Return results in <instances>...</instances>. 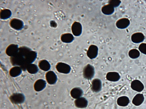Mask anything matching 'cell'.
<instances>
[{
	"mask_svg": "<svg viewBox=\"0 0 146 109\" xmlns=\"http://www.w3.org/2000/svg\"><path fill=\"white\" fill-rule=\"evenodd\" d=\"M95 73L94 67L90 64L87 65L83 69V77L87 79L91 80L94 77Z\"/></svg>",
	"mask_w": 146,
	"mask_h": 109,
	"instance_id": "6da1fadb",
	"label": "cell"
},
{
	"mask_svg": "<svg viewBox=\"0 0 146 109\" xmlns=\"http://www.w3.org/2000/svg\"><path fill=\"white\" fill-rule=\"evenodd\" d=\"M56 68L59 72L65 74H69L71 70V68L69 65L62 62L58 63Z\"/></svg>",
	"mask_w": 146,
	"mask_h": 109,
	"instance_id": "7a4b0ae2",
	"label": "cell"
},
{
	"mask_svg": "<svg viewBox=\"0 0 146 109\" xmlns=\"http://www.w3.org/2000/svg\"><path fill=\"white\" fill-rule=\"evenodd\" d=\"M10 100L15 104H20L25 101V97L24 95L20 93H16L11 95L10 98Z\"/></svg>",
	"mask_w": 146,
	"mask_h": 109,
	"instance_id": "3957f363",
	"label": "cell"
},
{
	"mask_svg": "<svg viewBox=\"0 0 146 109\" xmlns=\"http://www.w3.org/2000/svg\"><path fill=\"white\" fill-rule=\"evenodd\" d=\"M72 33L75 36L80 35L82 32V28L81 24L79 22H75L71 26Z\"/></svg>",
	"mask_w": 146,
	"mask_h": 109,
	"instance_id": "277c9868",
	"label": "cell"
},
{
	"mask_svg": "<svg viewBox=\"0 0 146 109\" xmlns=\"http://www.w3.org/2000/svg\"><path fill=\"white\" fill-rule=\"evenodd\" d=\"M98 48L96 45H90L87 51V54L88 57L90 59L96 58L98 53Z\"/></svg>",
	"mask_w": 146,
	"mask_h": 109,
	"instance_id": "5b68a950",
	"label": "cell"
},
{
	"mask_svg": "<svg viewBox=\"0 0 146 109\" xmlns=\"http://www.w3.org/2000/svg\"><path fill=\"white\" fill-rule=\"evenodd\" d=\"M10 26L17 30H21L24 27V23L20 20L17 18L11 19L9 22Z\"/></svg>",
	"mask_w": 146,
	"mask_h": 109,
	"instance_id": "8992f818",
	"label": "cell"
},
{
	"mask_svg": "<svg viewBox=\"0 0 146 109\" xmlns=\"http://www.w3.org/2000/svg\"><path fill=\"white\" fill-rule=\"evenodd\" d=\"M19 49V48L17 45L12 44L7 47L6 53L8 56L11 57L14 56L18 53Z\"/></svg>",
	"mask_w": 146,
	"mask_h": 109,
	"instance_id": "52a82bcc",
	"label": "cell"
},
{
	"mask_svg": "<svg viewBox=\"0 0 146 109\" xmlns=\"http://www.w3.org/2000/svg\"><path fill=\"white\" fill-rule=\"evenodd\" d=\"M102 87L101 81L98 79H94L92 82L91 89L95 93L100 92L102 90Z\"/></svg>",
	"mask_w": 146,
	"mask_h": 109,
	"instance_id": "ba28073f",
	"label": "cell"
},
{
	"mask_svg": "<svg viewBox=\"0 0 146 109\" xmlns=\"http://www.w3.org/2000/svg\"><path fill=\"white\" fill-rule=\"evenodd\" d=\"M130 22L127 18H123L118 20L116 22V25L117 28L123 29L127 28L129 25Z\"/></svg>",
	"mask_w": 146,
	"mask_h": 109,
	"instance_id": "9c48e42d",
	"label": "cell"
},
{
	"mask_svg": "<svg viewBox=\"0 0 146 109\" xmlns=\"http://www.w3.org/2000/svg\"><path fill=\"white\" fill-rule=\"evenodd\" d=\"M46 78L48 83L51 85L55 84L57 80V77L56 75L52 71H48L46 73Z\"/></svg>",
	"mask_w": 146,
	"mask_h": 109,
	"instance_id": "30bf717a",
	"label": "cell"
},
{
	"mask_svg": "<svg viewBox=\"0 0 146 109\" xmlns=\"http://www.w3.org/2000/svg\"><path fill=\"white\" fill-rule=\"evenodd\" d=\"M131 87L133 90L138 92L142 91L144 89L143 83L138 80H135L132 82Z\"/></svg>",
	"mask_w": 146,
	"mask_h": 109,
	"instance_id": "8fae6325",
	"label": "cell"
},
{
	"mask_svg": "<svg viewBox=\"0 0 146 109\" xmlns=\"http://www.w3.org/2000/svg\"><path fill=\"white\" fill-rule=\"evenodd\" d=\"M144 35L140 32L133 34L131 36V39L133 42L135 43H139L143 42L144 39Z\"/></svg>",
	"mask_w": 146,
	"mask_h": 109,
	"instance_id": "7c38bea8",
	"label": "cell"
},
{
	"mask_svg": "<svg viewBox=\"0 0 146 109\" xmlns=\"http://www.w3.org/2000/svg\"><path fill=\"white\" fill-rule=\"evenodd\" d=\"M46 82L42 79L36 81L34 85V89L36 91H40L44 89L46 87Z\"/></svg>",
	"mask_w": 146,
	"mask_h": 109,
	"instance_id": "4fadbf2b",
	"label": "cell"
},
{
	"mask_svg": "<svg viewBox=\"0 0 146 109\" xmlns=\"http://www.w3.org/2000/svg\"><path fill=\"white\" fill-rule=\"evenodd\" d=\"M75 104L77 107L79 108H84L87 106L88 102L86 98L81 97L76 100Z\"/></svg>",
	"mask_w": 146,
	"mask_h": 109,
	"instance_id": "5bb4252c",
	"label": "cell"
},
{
	"mask_svg": "<svg viewBox=\"0 0 146 109\" xmlns=\"http://www.w3.org/2000/svg\"><path fill=\"white\" fill-rule=\"evenodd\" d=\"M114 7L111 5L108 4L104 6L102 8V11L103 14L107 15L113 14L115 11Z\"/></svg>",
	"mask_w": 146,
	"mask_h": 109,
	"instance_id": "9a60e30c",
	"label": "cell"
},
{
	"mask_svg": "<svg viewBox=\"0 0 146 109\" xmlns=\"http://www.w3.org/2000/svg\"><path fill=\"white\" fill-rule=\"evenodd\" d=\"M106 78L109 81L116 82L119 80L120 76L117 72H110L107 74Z\"/></svg>",
	"mask_w": 146,
	"mask_h": 109,
	"instance_id": "2e32d148",
	"label": "cell"
},
{
	"mask_svg": "<svg viewBox=\"0 0 146 109\" xmlns=\"http://www.w3.org/2000/svg\"><path fill=\"white\" fill-rule=\"evenodd\" d=\"M83 94V90L80 88L76 87L71 91L70 95L73 98L77 99L81 97Z\"/></svg>",
	"mask_w": 146,
	"mask_h": 109,
	"instance_id": "e0dca14e",
	"label": "cell"
},
{
	"mask_svg": "<svg viewBox=\"0 0 146 109\" xmlns=\"http://www.w3.org/2000/svg\"><path fill=\"white\" fill-rule=\"evenodd\" d=\"M62 41L66 43H70L74 39V35L71 33H67L62 34L60 37Z\"/></svg>",
	"mask_w": 146,
	"mask_h": 109,
	"instance_id": "ac0fdd59",
	"label": "cell"
},
{
	"mask_svg": "<svg viewBox=\"0 0 146 109\" xmlns=\"http://www.w3.org/2000/svg\"><path fill=\"white\" fill-rule=\"evenodd\" d=\"M144 97L143 94H137L133 98L132 102L136 106L141 105L144 101Z\"/></svg>",
	"mask_w": 146,
	"mask_h": 109,
	"instance_id": "d6986e66",
	"label": "cell"
},
{
	"mask_svg": "<svg viewBox=\"0 0 146 109\" xmlns=\"http://www.w3.org/2000/svg\"><path fill=\"white\" fill-rule=\"evenodd\" d=\"M22 69L20 67L15 66L12 68L9 71L11 76L16 77L20 76L21 74Z\"/></svg>",
	"mask_w": 146,
	"mask_h": 109,
	"instance_id": "ffe728a7",
	"label": "cell"
},
{
	"mask_svg": "<svg viewBox=\"0 0 146 109\" xmlns=\"http://www.w3.org/2000/svg\"><path fill=\"white\" fill-rule=\"evenodd\" d=\"M117 102L118 105L120 106H125L129 103V100L127 96H121L117 99Z\"/></svg>",
	"mask_w": 146,
	"mask_h": 109,
	"instance_id": "44dd1931",
	"label": "cell"
},
{
	"mask_svg": "<svg viewBox=\"0 0 146 109\" xmlns=\"http://www.w3.org/2000/svg\"><path fill=\"white\" fill-rule=\"evenodd\" d=\"M38 66L41 69L45 71L49 70L51 68L49 63L45 60H40L39 62Z\"/></svg>",
	"mask_w": 146,
	"mask_h": 109,
	"instance_id": "7402d4cb",
	"label": "cell"
},
{
	"mask_svg": "<svg viewBox=\"0 0 146 109\" xmlns=\"http://www.w3.org/2000/svg\"><path fill=\"white\" fill-rule=\"evenodd\" d=\"M11 15V11L7 9L2 10L1 12V19L6 20L9 18Z\"/></svg>",
	"mask_w": 146,
	"mask_h": 109,
	"instance_id": "603a6c76",
	"label": "cell"
},
{
	"mask_svg": "<svg viewBox=\"0 0 146 109\" xmlns=\"http://www.w3.org/2000/svg\"><path fill=\"white\" fill-rule=\"evenodd\" d=\"M27 69L29 73L31 74H35L37 73L38 71V68L36 65L33 64H29Z\"/></svg>",
	"mask_w": 146,
	"mask_h": 109,
	"instance_id": "cb8c5ba5",
	"label": "cell"
},
{
	"mask_svg": "<svg viewBox=\"0 0 146 109\" xmlns=\"http://www.w3.org/2000/svg\"><path fill=\"white\" fill-rule=\"evenodd\" d=\"M140 55L139 51L136 49H133L129 51V55L131 58L136 59L138 58Z\"/></svg>",
	"mask_w": 146,
	"mask_h": 109,
	"instance_id": "d4e9b609",
	"label": "cell"
},
{
	"mask_svg": "<svg viewBox=\"0 0 146 109\" xmlns=\"http://www.w3.org/2000/svg\"><path fill=\"white\" fill-rule=\"evenodd\" d=\"M109 4L111 5L114 8L118 7L121 3V1L119 0H111L108 1Z\"/></svg>",
	"mask_w": 146,
	"mask_h": 109,
	"instance_id": "484cf974",
	"label": "cell"
},
{
	"mask_svg": "<svg viewBox=\"0 0 146 109\" xmlns=\"http://www.w3.org/2000/svg\"><path fill=\"white\" fill-rule=\"evenodd\" d=\"M139 49L143 54L146 55V43H143L139 46Z\"/></svg>",
	"mask_w": 146,
	"mask_h": 109,
	"instance_id": "4316f807",
	"label": "cell"
}]
</instances>
